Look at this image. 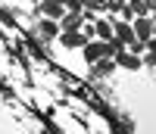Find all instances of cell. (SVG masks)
Masks as SVG:
<instances>
[{
  "label": "cell",
  "instance_id": "30bf717a",
  "mask_svg": "<svg viewBox=\"0 0 156 134\" xmlns=\"http://www.w3.org/2000/svg\"><path fill=\"white\" fill-rule=\"evenodd\" d=\"M59 19H50V16H44V22H41V34L44 37H59Z\"/></svg>",
  "mask_w": 156,
  "mask_h": 134
},
{
  "label": "cell",
  "instance_id": "8992f818",
  "mask_svg": "<svg viewBox=\"0 0 156 134\" xmlns=\"http://www.w3.org/2000/svg\"><path fill=\"white\" fill-rule=\"evenodd\" d=\"M37 9H41L44 16H50V19H62V16H66L62 0H41V3H37Z\"/></svg>",
  "mask_w": 156,
  "mask_h": 134
},
{
  "label": "cell",
  "instance_id": "8fae6325",
  "mask_svg": "<svg viewBox=\"0 0 156 134\" xmlns=\"http://www.w3.org/2000/svg\"><path fill=\"white\" fill-rule=\"evenodd\" d=\"M128 9H131L134 16H150V6H147V0H128Z\"/></svg>",
  "mask_w": 156,
  "mask_h": 134
},
{
  "label": "cell",
  "instance_id": "ba28073f",
  "mask_svg": "<svg viewBox=\"0 0 156 134\" xmlns=\"http://www.w3.org/2000/svg\"><path fill=\"white\" fill-rule=\"evenodd\" d=\"M119 65H115V59L112 56H100L97 62H94V75H112Z\"/></svg>",
  "mask_w": 156,
  "mask_h": 134
},
{
  "label": "cell",
  "instance_id": "6da1fadb",
  "mask_svg": "<svg viewBox=\"0 0 156 134\" xmlns=\"http://www.w3.org/2000/svg\"><path fill=\"white\" fill-rule=\"evenodd\" d=\"M115 65H119V69H128V72H134V69H140V65H144V56H137V53H131V50H119L115 53Z\"/></svg>",
  "mask_w": 156,
  "mask_h": 134
},
{
  "label": "cell",
  "instance_id": "ac0fdd59",
  "mask_svg": "<svg viewBox=\"0 0 156 134\" xmlns=\"http://www.w3.org/2000/svg\"><path fill=\"white\" fill-rule=\"evenodd\" d=\"M34 3H41V0H34Z\"/></svg>",
  "mask_w": 156,
  "mask_h": 134
},
{
  "label": "cell",
  "instance_id": "e0dca14e",
  "mask_svg": "<svg viewBox=\"0 0 156 134\" xmlns=\"http://www.w3.org/2000/svg\"><path fill=\"white\" fill-rule=\"evenodd\" d=\"M150 19H153V25H156V12H150Z\"/></svg>",
  "mask_w": 156,
  "mask_h": 134
},
{
  "label": "cell",
  "instance_id": "2e32d148",
  "mask_svg": "<svg viewBox=\"0 0 156 134\" xmlns=\"http://www.w3.org/2000/svg\"><path fill=\"white\" fill-rule=\"evenodd\" d=\"M147 6H150V12H156V0H147Z\"/></svg>",
  "mask_w": 156,
  "mask_h": 134
},
{
  "label": "cell",
  "instance_id": "9a60e30c",
  "mask_svg": "<svg viewBox=\"0 0 156 134\" xmlns=\"http://www.w3.org/2000/svg\"><path fill=\"white\" fill-rule=\"evenodd\" d=\"M62 6H66V12H84L81 0H62Z\"/></svg>",
  "mask_w": 156,
  "mask_h": 134
},
{
  "label": "cell",
  "instance_id": "d6986e66",
  "mask_svg": "<svg viewBox=\"0 0 156 134\" xmlns=\"http://www.w3.org/2000/svg\"><path fill=\"white\" fill-rule=\"evenodd\" d=\"M153 37H156V34H153Z\"/></svg>",
  "mask_w": 156,
  "mask_h": 134
},
{
  "label": "cell",
  "instance_id": "5bb4252c",
  "mask_svg": "<svg viewBox=\"0 0 156 134\" xmlns=\"http://www.w3.org/2000/svg\"><path fill=\"white\" fill-rule=\"evenodd\" d=\"M131 53H137V56H144V50H147V41H140V37H134V41H128L125 44Z\"/></svg>",
  "mask_w": 156,
  "mask_h": 134
},
{
  "label": "cell",
  "instance_id": "4fadbf2b",
  "mask_svg": "<svg viewBox=\"0 0 156 134\" xmlns=\"http://www.w3.org/2000/svg\"><path fill=\"white\" fill-rule=\"evenodd\" d=\"M125 3H128V0H106V12L115 19V16H119V12L125 9Z\"/></svg>",
  "mask_w": 156,
  "mask_h": 134
},
{
  "label": "cell",
  "instance_id": "277c9868",
  "mask_svg": "<svg viewBox=\"0 0 156 134\" xmlns=\"http://www.w3.org/2000/svg\"><path fill=\"white\" fill-rule=\"evenodd\" d=\"M134 34L140 37V41H150V37L156 34V25H153V19L150 16H134Z\"/></svg>",
  "mask_w": 156,
  "mask_h": 134
},
{
  "label": "cell",
  "instance_id": "7a4b0ae2",
  "mask_svg": "<svg viewBox=\"0 0 156 134\" xmlns=\"http://www.w3.org/2000/svg\"><path fill=\"white\" fill-rule=\"evenodd\" d=\"M59 44L66 47V50H81L87 44V34L81 28H75V31H59Z\"/></svg>",
  "mask_w": 156,
  "mask_h": 134
},
{
  "label": "cell",
  "instance_id": "3957f363",
  "mask_svg": "<svg viewBox=\"0 0 156 134\" xmlns=\"http://www.w3.org/2000/svg\"><path fill=\"white\" fill-rule=\"evenodd\" d=\"M81 53H84V59H87V62H97L100 56H106V41H103V37H97V41L90 37V41L81 47Z\"/></svg>",
  "mask_w": 156,
  "mask_h": 134
},
{
  "label": "cell",
  "instance_id": "9c48e42d",
  "mask_svg": "<svg viewBox=\"0 0 156 134\" xmlns=\"http://www.w3.org/2000/svg\"><path fill=\"white\" fill-rule=\"evenodd\" d=\"M97 37H103V41H112V37H115V31H112V16L97 19Z\"/></svg>",
  "mask_w": 156,
  "mask_h": 134
},
{
  "label": "cell",
  "instance_id": "5b68a950",
  "mask_svg": "<svg viewBox=\"0 0 156 134\" xmlns=\"http://www.w3.org/2000/svg\"><path fill=\"white\" fill-rule=\"evenodd\" d=\"M112 31H115V37H119L122 44H128V41H134V25L131 22H125V19H112Z\"/></svg>",
  "mask_w": 156,
  "mask_h": 134
},
{
  "label": "cell",
  "instance_id": "52a82bcc",
  "mask_svg": "<svg viewBox=\"0 0 156 134\" xmlns=\"http://www.w3.org/2000/svg\"><path fill=\"white\" fill-rule=\"evenodd\" d=\"M81 22H84V12H66L59 19V28L62 31H75V28H81Z\"/></svg>",
  "mask_w": 156,
  "mask_h": 134
},
{
  "label": "cell",
  "instance_id": "7c38bea8",
  "mask_svg": "<svg viewBox=\"0 0 156 134\" xmlns=\"http://www.w3.org/2000/svg\"><path fill=\"white\" fill-rule=\"evenodd\" d=\"M87 12H106V0H81Z\"/></svg>",
  "mask_w": 156,
  "mask_h": 134
}]
</instances>
